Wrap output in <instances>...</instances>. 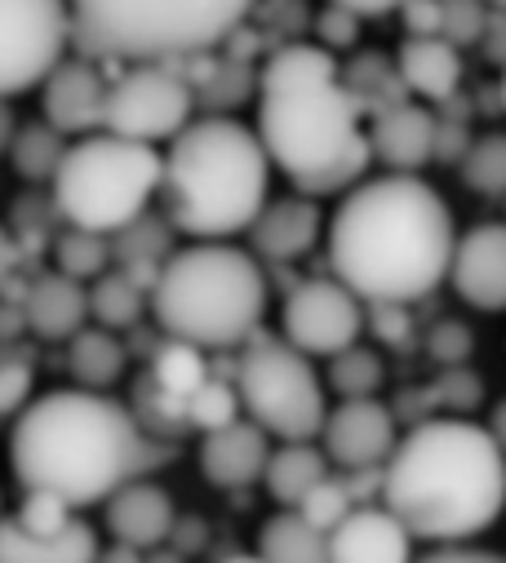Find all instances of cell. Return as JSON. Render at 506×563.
<instances>
[{
  "label": "cell",
  "mask_w": 506,
  "mask_h": 563,
  "mask_svg": "<svg viewBox=\"0 0 506 563\" xmlns=\"http://www.w3.org/2000/svg\"><path fill=\"white\" fill-rule=\"evenodd\" d=\"M329 271L360 302L405 307L449 279L458 227L444 196L405 174L364 178L329 218Z\"/></svg>",
  "instance_id": "cell-1"
},
{
  "label": "cell",
  "mask_w": 506,
  "mask_h": 563,
  "mask_svg": "<svg viewBox=\"0 0 506 563\" xmlns=\"http://www.w3.org/2000/svg\"><path fill=\"white\" fill-rule=\"evenodd\" d=\"M360 93L320 45H280L258 76V143L298 196H351L369 174V133L360 129Z\"/></svg>",
  "instance_id": "cell-2"
},
{
  "label": "cell",
  "mask_w": 506,
  "mask_h": 563,
  "mask_svg": "<svg viewBox=\"0 0 506 563\" xmlns=\"http://www.w3.org/2000/svg\"><path fill=\"white\" fill-rule=\"evenodd\" d=\"M152 462L143 421L111 395L76 386L32 399L10 435V466L23 493H50L72 510L107 506Z\"/></svg>",
  "instance_id": "cell-3"
},
{
  "label": "cell",
  "mask_w": 506,
  "mask_h": 563,
  "mask_svg": "<svg viewBox=\"0 0 506 563\" xmlns=\"http://www.w3.org/2000/svg\"><path fill=\"white\" fill-rule=\"evenodd\" d=\"M383 506L414 541L466 545L506 510V453L475 421H422L383 471Z\"/></svg>",
  "instance_id": "cell-4"
},
{
  "label": "cell",
  "mask_w": 506,
  "mask_h": 563,
  "mask_svg": "<svg viewBox=\"0 0 506 563\" xmlns=\"http://www.w3.org/2000/svg\"><path fill=\"white\" fill-rule=\"evenodd\" d=\"M165 218L196 244H227L272 205V161L231 115L191 120L165 152Z\"/></svg>",
  "instance_id": "cell-5"
},
{
  "label": "cell",
  "mask_w": 506,
  "mask_h": 563,
  "mask_svg": "<svg viewBox=\"0 0 506 563\" xmlns=\"http://www.w3.org/2000/svg\"><path fill=\"white\" fill-rule=\"evenodd\" d=\"M267 275L249 249L191 244L178 249L152 289V320L169 342L196 351L249 346L263 333Z\"/></svg>",
  "instance_id": "cell-6"
},
{
  "label": "cell",
  "mask_w": 506,
  "mask_h": 563,
  "mask_svg": "<svg viewBox=\"0 0 506 563\" xmlns=\"http://www.w3.org/2000/svg\"><path fill=\"white\" fill-rule=\"evenodd\" d=\"M244 19L231 0H85L72 5V49L102 67H174L227 45Z\"/></svg>",
  "instance_id": "cell-7"
},
{
  "label": "cell",
  "mask_w": 506,
  "mask_h": 563,
  "mask_svg": "<svg viewBox=\"0 0 506 563\" xmlns=\"http://www.w3.org/2000/svg\"><path fill=\"white\" fill-rule=\"evenodd\" d=\"M165 183V156L116 133H94L67 147L50 196L67 227L94 235H120L134 227Z\"/></svg>",
  "instance_id": "cell-8"
},
{
  "label": "cell",
  "mask_w": 506,
  "mask_h": 563,
  "mask_svg": "<svg viewBox=\"0 0 506 563\" xmlns=\"http://www.w3.org/2000/svg\"><path fill=\"white\" fill-rule=\"evenodd\" d=\"M235 395L244 417L280 444H311L324 431V377L276 333H258L235 364Z\"/></svg>",
  "instance_id": "cell-9"
},
{
  "label": "cell",
  "mask_w": 506,
  "mask_h": 563,
  "mask_svg": "<svg viewBox=\"0 0 506 563\" xmlns=\"http://www.w3.org/2000/svg\"><path fill=\"white\" fill-rule=\"evenodd\" d=\"M72 10L58 0H0V102L45 89L67 63Z\"/></svg>",
  "instance_id": "cell-10"
},
{
  "label": "cell",
  "mask_w": 506,
  "mask_h": 563,
  "mask_svg": "<svg viewBox=\"0 0 506 563\" xmlns=\"http://www.w3.org/2000/svg\"><path fill=\"white\" fill-rule=\"evenodd\" d=\"M196 89L183 76V67H120L111 80V102H107V129L124 143H174V137L191 124Z\"/></svg>",
  "instance_id": "cell-11"
},
{
  "label": "cell",
  "mask_w": 506,
  "mask_h": 563,
  "mask_svg": "<svg viewBox=\"0 0 506 563\" xmlns=\"http://www.w3.org/2000/svg\"><path fill=\"white\" fill-rule=\"evenodd\" d=\"M280 324H285V342L294 351H302L307 360H316V355L333 360V355L360 346L364 307L333 275H316V279H302L285 298Z\"/></svg>",
  "instance_id": "cell-12"
},
{
  "label": "cell",
  "mask_w": 506,
  "mask_h": 563,
  "mask_svg": "<svg viewBox=\"0 0 506 563\" xmlns=\"http://www.w3.org/2000/svg\"><path fill=\"white\" fill-rule=\"evenodd\" d=\"M396 444H400L396 417L377 399H342L338 408H329L324 431H320V449H324L329 466H342L346 475L387 471Z\"/></svg>",
  "instance_id": "cell-13"
},
{
  "label": "cell",
  "mask_w": 506,
  "mask_h": 563,
  "mask_svg": "<svg viewBox=\"0 0 506 563\" xmlns=\"http://www.w3.org/2000/svg\"><path fill=\"white\" fill-rule=\"evenodd\" d=\"M120 67H102L94 58L67 54V63L45 80V124L58 129L63 137H94L107 129V102H111V80Z\"/></svg>",
  "instance_id": "cell-14"
},
{
  "label": "cell",
  "mask_w": 506,
  "mask_h": 563,
  "mask_svg": "<svg viewBox=\"0 0 506 563\" xmlns=\"http://www.w3.org/2000/svg\"><path fill=\"white\" fill-rule=\"evenodd\" d=\"M449 285L475 311H506V222H480L458 235Z\"/></svg>",
  "instance_id": "cell-15"
},
{
  "label": "cell",
  "mask_w": 506,
  "mask_h": 563,
  "mask_svg": "<svg viewBox=\"0 0 506 563\" xmlns=\"http://www.w3.org/2000/svg\"><path fill=\"white\" fill-rule=\"evenodd\" d=\"M414 537L387 506H355L329 532V563H414Z\"/></svg>",
  "instance_id": "cell-16"
},
{
  "label": "cell",
  "mask_w": 506,
  "mask_h": 563,
  "mask_svg": "<svg viewBox=\"0 0 506 563\" xmlns=\"http://www.w3.org/2000/svg\"><path fill=\"white\" fill-rule=\"evenodd\" d=\"M436 137H440V124H436V115L427 107L396 102L387 111H377V120L369 129V152H373V161H383L392 174L418 178V169L436 156Z\"/></svg>",
  "instance_id": "cell-17"
},
{
  "label": "cell",
  "mask_w": 506,
  "mask_h": 563,
  "mask_svg": "<svg viewBox=\"0 0 506 563\" xmlns=\"http://www.w3.org/2000/svg\"><path fill=\"white\" fill-rule=\"evenodd\" d=\"M102 523L111 532L116 545H130V550H156L174 528H178V515H174V497L152 484V479H134L124 484L107 506H102Z\"/></svg>",
  "instance_id": "cell-18"
},
{
  "label": "cell",
  "mask_w": 506,
  "mask_h": 563,
  "mask_svg": "<svg viewBox=\"0 0 506 563\" xmlns=\"http://www.w3.org/2000/svg\"><path fill=\"white\" fill-rule=\"evenodd\" d=\"M272 435L258 431L249 417H240L235 427L227 431H213L200 440V475L213 484V488H249L267 475V462H272Z\"/></svg>",
  "instance_id": "cell-19"
},
{
  "label": "cell",
  "mask_w": 506,
  "mask_h": 563,
  "mask_svg": "<svg viewBox=\"0 0 506 563\" xmlns=\"http://www.w3.org/2000/svg\"><path fill=\"white\" fill-rule=\"evenodd\" d=\"M320 231H324V213H320L316 200L280 196L258 213V222L249 227V244L267 262H298L316 249Z\"/></svg>",
  "instance_id": "cell-20"
},
{
  "label": "cell",
  "mask_w": 506,
  "mask_h": 563,
  "mask_svg": "<svg viewBox=\"0 0 506 563\" xmlns=\"http://www.w3.org/2000/svg\"><path fill=\"white\" fill-rule=\"evenodd\" d=\"M23 320L36 338L45 342H72L76 333H85L89 324V289L76 285V279L50 271L41 279H28V294H23Z\"/></svg>",
  "instance_id": "cell-21"
},
{
  "label": "cell",
  "mask_w": 506,
  "mask_h": 563,
  "mask_svg": "<svg viewBox=\"0 0 506 563\" xmlns=\"http://www.w3.org/2000/svg\"><path fill=\"white\" fill-rule=\"evenodd\" d=\"M98 554V528L85 519H72L54 537H32L19 519H0V563H94Z\"/></svg>",
  "instance_id": "cell-22"
},
{
  "label": "cell",
  "mask_w": 506,
  "mask_h": 563,
  "mask_svg": "<svg viewBox=\"0 0 506 563\" xmlns=\"http://www.w3.org/2000/svg\"><path fill=\"white\" fill-rule=\"evenodd\" d=\"M400 80L431 102H444L462 85V54L449 41H405L400 45Z\"/></svg>",
  "instance_id": "cell-23"
},
{
  "label": "cell",
  "mask_w": 506,
  "mask_h": 563,
  "mask_svg": "<svg viewBox=\"0 0 506 563\" xmlns=\"http://www.w3.org/2000/svg\"><path fill=\"white\" fill-rule=\"evenodd\" d=\"M324 479H329V457L316 444H280L263 475V484L280 510H298Z\"/></svg>",
  "instance_id": "cell-24"
},
{
  "label": "cell",
  "mask_w": 506,
  "mask_h": 563,
  "mask_svg": "<svg viewBox=\"0 0 506 563\" xmlns=\"http://www.w3.org/2000/svg\"><path fill=\"white\" fill-rule=\"evenodd\" d=\"M124 360H130V351L107 329H85L67 342V373L76 390H89V395H107V386L120 382Z\"/></svg>",
  "instance_id": "cell-25"
},
{
  "label": "cell",
  "mask_w": 506,
  "mask_h": 563,
  "mask_svg": "<svg viewBox=\"0 0 506 563\" xmlns=\"http://www.w3.org/2000/svg\"><path fill=\"white\" fill-rule=\"evenodd\" d=\"M143 311H152V294L139 285L130 271H107L102 279L89 285V316L98 320V329L120 333V329H134L143 320Z\"/></svg>",
  "instance_id": "cell-26"
},
{
  "label": "cell",
  "mask_w": 506,
  "mask_h": 563,
  "mask_svg": "<svg viewBox=\"0 0 506 563\" xmlns=\"http://www.w3.org/2000/svg\"><path fill=\"white\" fill-rule=\"evenodd\" d=\"M258 554L267 563H329V537L298 510H276L258 532Z\"/></svg>",
  "instance_id": "cell-27"
},
{
  "label": "cell",
  "mask_w": 506,
  "mask_h": 563,
  "mask_svg": "<svg viewBox=\"0 0 506 563\" xmlns=\"http://www.w3.org/2000/svg\"><path fill=\"white\" fill-rule=\"evenodd\" d=\"M209 382V364H205V351H196V346H183V342H165L156 355H152V386L169 399V404H178V408H187V399L200 390Z\"/></svg>",
  "instance_id": "cell-28"
},
{
  "label": "cell",
  "mask_w": 506,
  "mask_h": 563,
  "mask_svg": "<svg viewBox=\"0 0 506 563\" xmlns=\"http://www.w3.org/2000/svg\"><path fill=\"white\" fill-rule=\"evenodd\" d=\"M54 271L89 289L94 279H102L111 271V240L107 235H94V231L63 227L54 235Z\"/></svg>",
  "instance_id": "cell-29"
},
{
  "label": "cell",
  "mask_w": 506,
  "mask_h": 563,
  "mask_svg": "<svg viewBox=\"0 0 506 563\" xmlns=\"http://www.w3.org/2000/svg\"><path fill=\"white\" fill-rule=\"evenodd\" d=\"M67 147H72L67 137L41 120V124H28V129L14 133L10 156H14V169H19L23 178H32V183H54V174H58Z\"/></svg>",
  "instance_id": "cell-30"
},
{
  "label": "cell",
  "mask_w": 506,
  "mask_h": 563,
  "mask_svg": "<svg viewBox=\"0 0 506 563\" xmlns=\"http://www.w3.org/2000/svg\"><path fill=\"white\" fill-rule=\"evenodd\" d=\"M342 399H373L387 382V364L373 346H351L342 355L329 360V377H324Z\"/></svg>",
  "instance_id": "cell-31"
},
{
  "label": "cell",
  "mask_w": 506,
  "mask_h": 563,
  "mask_svg": "<svg viewBox=\"0 0 506 563\" xmlns=\"http://www.w3.org/2000/svg\"><path fill=\"white\" fill-rule=\"evenodd\" d=\"M240 417H244V408H240L235 382H218V377H209V382L187 399V408H183V421H187V427H196V431H205V435L235 427Z\"/></svg>",
  "instance_id": "cell-32"
},
{
  "label": "cell",
  "mask_w": 506,
  "mask_h": 563,
  "mask_svg": "<svg viewBox=\"0 0 506 563\" xmlns=\"http://www.w3.org/2000/svg\"><path fill=\"white\" fill-rule=\"evenodd\" d=\"M462 183L480 196H506V133L471 137L462 156Z\"/></svg>",
  "instance_id": "cell-33"
},
{
  "label": "cell",
  "mask_w": 506,
  "mask_h": 563,
  "mask_svg": "<svg viewBox=\"0 0 506 563\" xmlns=\"http://www.w3.org/2000/svg\"><path fill=\"white\" fill-rule=\"evenodd\" d=\"M351 510H355V501H351V493H346V479H338V475H329V479L298 506V515H302L316 532H324V537H329Z\"/></svg>",
  "instance_id": "cell-34"
},
{
  "label": "cell",
  "mask_w": 506,
  "mask_h": 563,
  "mask_svg": "<svg viewBox=\"0 0 506 563\" xmlns=\"http://www.w3.org/2000/svg\"><path fill=\"white\" fill-rule=\"evenodd\" d=\"M14 519H19L32 537H54V532H63V528L72 523V506L58 501V497H50V493H28Z\"/></svg>",
  "instance_id": "cell-35"
},
{
  "label": "cell",
  "mask_w": 506,
  "mask_h": 563,
  "mask_svg": "<svg viewBox=\"0 0 506 563\" xmlns=\"http://www.w3.org/2000/svg\"><path fill=\"white\" fill-rule=\"evenodd\" d=\"M32 404V368L19 360H0V417H23Z\"/></svg>",
  "instance_id": "cell-36"
},
{
  "label": "cell",
  "mask_w": 506,
  "mask_h": 563,
  "mask_svg": "<svg viewBox=\"0 0 506 563\" xmlns=\"http://www.w3.org/2000/svg\"><path fill=\"white\" fill-rule=\"evenodd\" d=\"M316 32H320V49H346V45H355V36H360V19L351 14V5H329V10H320L316 14Z\"/></svg>",
  "instance_id": "cell-37"
},
{
  "label": "cell",
  "mask_w": 506,
  "mask_h": 563,
  "mask_svg": "<svg viewBox=\"0 0 506 563\" xmlns=\"http://www.w3.org/2000/svg\"><path fill=\"white\" fill-rule=\"evenodd\" d=\"M480 32H484V10L480 5H444V32H440V41H449L458 49V45H471Z\"/></svg>",
  "instance_id": "cell-38"
},
{
  "label": "cell",
  "mask_w": 506,
  "mask_h": 563,
  "mask_svg": "<svg viewBox=\"0 0 506 563\" xmlns=\"http://www.w3.org/2000/svg\"><path fill=\"white\" fill-rule=\"evenodd\" d=\"M431 355L444 360V364L466 360V355H471V333H466L462 324H440V329L431 333Z\"/></svg>",
  "instance_id": "cell-39"
},
{
  "label": "cell",
  "mask_w": 506,
  "mask_h": 563,
  "mask_svg": "<svg viewBox=\"0 0 506 563\" xmlns=\"http://www.w3.org/2000/svg\"><path fill=\"white\" fill-rule=\"evenodd\" d=\"M414 563H506V554L480 550V545H436V550L418 554Z\"/></svg>",
  "instance_id": "cell-40"
},
{
  "label": "cell",
  "mask_w": 506,
  "mask_h": 563,
  "mask_svg": "<svg viewBox=\"0 0 506 563\" xmlns=\"http://www.w3.org/2000/svg\"><path fill=\"white\" fill-rule=\"evenodd\" d=\"M19 244H14V235L0 227V294H6L10 285H14V275H19Z\"/></svg>",
  "instance_id": "cell-41"
},
{
  "label": "cell",
  "mask_w": 506,
  "mask_h": 563,
  "mask_svg": "<svg viewBox=\"0 0 506 563\" xmlns=\"http://www.w3.org/2000/svg\"><path fill=\"white\" fill-rule=\"evenodd\" d=\"M373 324L383 338H405L409 333V316L400 307H373Z\"/></svg>",
  "instance_id": "cell-42"
},
{
  "label": "cell",
  "mask_w": 506,
  "mask_h": 563,
  "mask_svg": "<svg viewBox=\"0 0 506 563\" xmlns=\"http://www.w3.org/2000/svg\"><path fill=\"white\" fill-rule=\"evenodd\" d=\"M94 563H147V559H143V550H130V545H116L111 541V545H102V554Z\"/></svg>",
  "instance_id": "cell-43"
},
{
  "label": "cell",
  "mask_w": 506,
  "mask_h": 563,
  "mask_svg": "<svg viewBox=\"0 0 506 563\" xmlns=\"http://www.w3.org/2000/svg\"><path fill=\"white\" fill-rule=\"evenodd\" d=\"M488 435H493V444L506 453V399L493 408V427H488Z\"/></svg>",
  "instance_id": "cell-44"
},
{
  "label": "cell",
  "mask_w": 506,
  "mask_h": 563,
  "mask_svg": "<svg viewBox=\"0 0 506 563\" xmlns=\"http://www.w3.org/2000/svg\"><path fill=\"white\" fill-rule=\"evenodd\" d=\"M14 111L6 107V102H0V152H6V147H14Z\"/></svg>",
  "instance_id": "cell-45"
},
{
  "label": "cell",
  "mask_w": 506,
  "mask_h": 563,
  "mask_svg": "<svg viewBox=\"0 0 506 563\" xmlns=\"http://www.w3.org/2000/svg\"><path fill=\"white\" fill-rule=\"evenodd\" d=\"M222 563H267L258 550H253V554H231V559H222Z\"/></svg>",
  "instance_id": "cell-46"
},
{
  "label": "cell",
  "mask_w": 506,
  "mask_h": 563,
  "mask_svg": "<svg viewBox=\"0 0 506 563\" xmlns=\"http://www.w3.org/2000/svg\"><path fill=\"white\" fill-rule=\"evenodd\" d=\"M497 98H502V111H506V71H502V85H497Z\"/></svg>",
  "instance_id": "cell-47"
},
{
  "label": "cell",
  "mask_w": 506,
  "mask_h": 563,
  "mask_svg": "<svg viewBox=\"0 0 506 563\" xmlns=\"http://www.w3.org/2000/svg\"><path fill=\"white\" fill-rule=\"evenodd\" d=\"M0 519H6V515H0Z\"/></svg>",
  "instance_id": "cell-48"
}]
</instances>
